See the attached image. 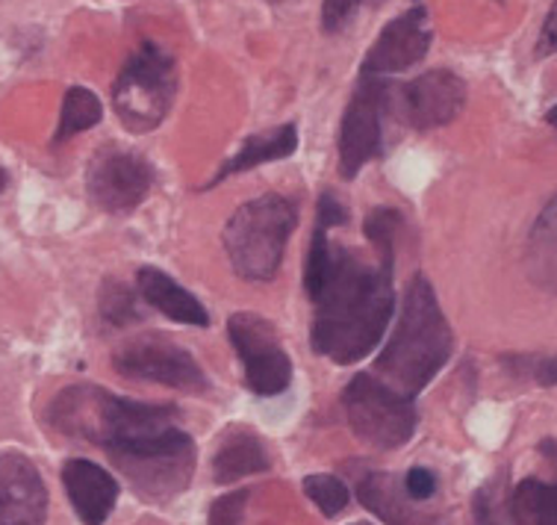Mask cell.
Here are the masks:
<instances>
[{
	"mask_svg": "<svg viewBox=\"0 0 557 525\" xmlns=\"http://www.w3.org/2000/svg\"><path fill=\"white\" fill-rule=\"evenodd\" d=\"M396 260H363L343 245L334 248V266L313 298V352L339 366L357 364L375 352L396 314Z\"/></svg>",
	"mask_w": 557,
	"mask_h": 525,
	"instance_id": "obj_1",
	"label": "cell"
},
{
	"mask_svg": "<svg viewBox=\"0 0 557 525\" xmlns=\"http://www.w3.org/2000/svg\"><path fill=\"white\" fill-rule=\"evenodd\" d=\"M451 345H455L451 325L436 302L434 286L425 274H413L401 298V310H398L396 328L389 333V343L377 354L375 373L386 384L396 387L398 393L413 399L448 364Z\"/></svg>",
	"mask_w": 557,
	"mask_h": 525,
	"instance_id": "obj_2",
	"label": "cell"
},
{
	"mask_svg": "<svg viewBox=\"0 0 557 525\" xmlns=\"http://www.w3.org/2000/svg\"><path fill=\"white\" fill-rule=\"evenodd\" d=\"M174 419H177V407L172 404L136 402L95 384L69 387L48 407V423L60 435L77 437L101 449L162 431L174 425Z\"/></svg>",
	"mask_w": 557,
	"mask_h": 525,
	"instance_id": "obj_3",
	"label": "cell"
},
{
	"mask_svg": "<svg viewBox=\"0 0 557 525\" xmlns=\"http://www.w3.org/2000/svg\"><path fill=\"white\" fill-rule=\"evenodd\" d=\"M298 224V207L277 193L245 202L224 224V252L243 281H272L289 236Z\"/></svg>",
	"mask_w": 557,
	"mask_h": 525,
	"instance_id": "obj_4",
	"label": "cell"
},
{
	"mask_svg": "<svg viewBox=\"0 0 557 525\" xmlns=\"http://www.w3.org/2000/svg\"><path fill=\"white\" fill-rule=\"evenodd\" d=\"M115 469L148 502H165L183 493L195 473V440L181 428H162L153 435L124 440L107 449Z\"/></svg>",
	"mask_w": 557,
	"mask_h": 525,
	"instance_id": "obj_5",
	"label": "cell"
},
{
	"mask_svg": "<svg viewBox=\"0 0 557 525\" xmlns=\"http://www.w3.org/2000/svg\"><path fill=\"white\" fill-rule=\"evenodd\" d=\"M177 95L174 57L157 41H143L112 83V107L131 133H151L169 115Z\"/></svg>",
	"mask_w": 557,
	"mask_h": 525,
	"instance_id": "obj_6",
	"label": "cell"
},
{
	"mask_svg": "<svg viewBox=\"0 0 557 525\" xmlns=\"http://www.w3.org/2000/svg\"><path fill=\"white\" fill-rule=\"evenodd\" d=\"M343 407L351 431L372 449H398L416 431L413 399L375 375H355L343 390Z\"/></svg>",
	"mask_w": 557,
	"mask_h": 525,
	"instance_id": "obj_7",
	"label": "cell"
},
{
	"mask_svg": "<svg viewBox=\"0 0 557 525\" xmlns=\"http://www.w3.org/2000/svg\"><path fill=\"white\" fill-rule=\"evenodd\" d=\"M115 373L133 381H151V384L174 387L183 393H207L210 381L198 366L193 354L181 349L160 333H143L112 354Z\"/></svg>",
	"mask_w": 557,
	"mask_h": 525,
	"instance_id": "obj_8",
	"label": "cell"
},
{
	"mask_svg": "<svg viewBox=\"0 0 557 525\" xmlns=\"http://www.w3.org/2000/svg\"><path fill=\"white\" fill-rule=\"evenodd\" d=\"M393 95L396 91L381 81V74H363L351 95L339 127V174L345 181L357 178L366 162L381 154V131L386 110L396 101Z\"/></svg>",
	"mask_w": 557,
	"mask_h": 525,
	"instance_id": "obj_9",
	"label": "cell"
},
{
	"mask_svg": "<svg viewBox=\"0 0 557 525\" xmlns=\"http://www.w3.org/2000/svg\"><path fill=\"white\" fill-rule=\"evenodd\" d=\"M227 337L245 366V384L257 395H281L293 384V361L277 340L269 319L257 314H234Z\"/></svg>",
	"mask_w": 557,
	"mask_h": 525,
	"instance_id": "obj_10",
	"label": "cell"
},
{
	"mask_svg": "<svg viewBox=\"0 0 557 525\" xmlns=\"http://www.w3.org/2000/svg\"><path fill=\"white\" fill-rule=\"evenodd\" d=\"M153 186L151 162L136 151L107 145L95 154L86 172V193L101 210L131 212L148 198Z\"/></svg>",
	"mask_w": 557,
	"mask_h": 525,
	"instance_id": "obj_11",
	"label": "cell"
},
{
	"mask_svg": "<svg viewBox=\"0 0 557 525\" xmlns=\"http://www.w3.org/2000/svg\"><path fill=\"white\" fill-rule=\"evenodd\" d=\"M396 98L405 122L416 131H434L443 124L455 122L467 107V83L455 71L434 69L419 74L416 81L401 86Z\"/></svg>",
	"mask_w": 557,
	"mask_h": 525,
	"instance_id": "obj_12",
	"label": "cell"
},
{
	"mask_svg": "<svg viewBox=\"0 0 557 525\" xmlns=\"http://www.w3.org/2000/svg\"><path fill=\"white\" fill-rule=\"evenodd\" d=\"M431 48V21L425 7H413L405 15H398L384 27L375 45L366 53L360 71L363 74H396V71L413 69L416 62L425 60Z\"/></svg>",
	"mask_w": 557,
	"mask_h": 525,
	"instance_id": "obj_13",
	"label": "cell"
},
{
	"mask_svg": "<svg viewBox=\"0 0 557 525\" xmlns=\"http://www.w3.org/2000/svg\"><path fill=\"white\" fill-rule=\"evenodd\" d=\"M48 487L30 457L0 452V525H45Z\"/></svg>",
	"mask_w": 557,
	"mask_h": 525,
	"instance_id": "obj_14",
	"label": "cell"
},
{
	"mask_svg": "<svg viewBox=\"0 0 557 525\" xmlns=\"http://www.w3.org/2000/svg\"><path fill=\"white\" fill-rule=\"evenodd\" d=\"M62 485L83 525H103L110 520L119 499V481L103 466L72 457L62 466Z\"/></svg>",
	"mask_w": 557,
	"mask_h": 525,
	"instance_id": "obj_15",
	"label": "cell"
},
{
	"mask_svg": "<svg viewBox=\"0 0 557 525\" xmlns=\"http://www.w3.org/2000/svg\"><path fill=\"white\" fill-rule=\"evenodd\" d=\"M136 293L143 295L145 304H151L153 310L169 316L172 322L198 325V328L210 325V316L203 310V304L193 293H186L172 274L160 272L153 266H143L136 272Z\"/></svg>",
	"mask_w": 557,
	"mask_h": 525,
	"instance_id": "obj_16",
	"label": "cell"
},
{
	"mask_svg": "<svg viewBox=\"0 0 557 525\" xmlns=\"http://www.w3.org/2000/svg\"><path fill=\"white\" fill-rule=\"evenodd\" d=\"M269 466H272L269 449L253 431H248L245 425L224 431L213 457V475L219 485H234L245 475L265 473Z\"/></svg>",
	"mask_w": 557,
	"mask_h": 525,
	"instance_id": "obj_17",
	"label": "cell"
},
{
	"mask_svg": "<svg viewBox=\"0 0 557 525\" xmlns=\"http://www.w3.org/2000/svg\"><path fill=\"white\" fill-rule=\"evenodd\" d=\"M295 148H298V127H295V124H284V127H274V131L269 133L251 136V139H245L239 154L231 157V160L224 162L222 169L215 172L210 186L227 181V178H234V174L260 169V166H265V162L286 160V157H293Z\"/></svg>",
	"mask_w": 557,
	"mask_h": 525,
	"instance_id": "obj_18",
	"label": "cell"
},
{
	"mask_svg": "<svg viewBox=\"0 0 557 525\" xmlns=\"http://www.w3.org/2000/svg\"><path fill=\"white\" fill-rule=\"evenodd\" d=\"M528 269L543 290L557 293V198L546 204V210L540 212L537 224L531 231Z\"/></svg>",
	"mask_w": 557,
	"mask_h": 525,
	"instance_id": "obj_19",
	"label": "cell"
},
{
	"mask_svg": "<svg viewBox=\"0 0 557 525\" xmlns=\"http://www.w3.org/2000/svg\"><path fill=\"white\" fill-rule=\"evenodd\" d=\"M510 516L517 525H557V485L525 478L510 496Z\"/></svg>",
	"mask_w": 557,
	"mask_h": 525,
	"instance_id": "obj_20",
	"label": "cell"
},
{
	"mask_svg": "<svg viewBox=\"0 0 557 525\" xmlns=\"http://www.w3.org/2000/svg\"><path fill=\"white\" fill-rule=\"evenodd\" d=\"M360 499L389 525H422V520L407 508V499L398 496L396 478L386 473H372L360 481Z\"/></svg>",
	"mask_w": 557,
	"mask_h": 525,
	"instance_id": "obj_21",
	"label": "cell"
},
{
	"mask_svg": "<svg viewBox=\"0 0 557 525\" xmlns=\"http://www.w3.org/2000/svg\"><path fill=\"white\" fill-rule=\"evenodd\" d=\"M103 119V107L98 101V95L91 89H83V86H74V89L65 91L62 98V112H60V127H57V136L53 142L72 139L77 133L91 131L95 124Z\"/></svg>",
	"mask_w": 557,
	"mask_h": 525,
	"instance_id": "obj_22",
	"label": "cell"
},
{
	"mask_svg": "<svg viewBox=\"0 0 557 525\" xmlns=\"http://www.w3.org/2000/svg\"><path fill=\"white\" fill-rule=\"evenodd\" d=\"M327 233H331V228H324V224L315 222L313 243H310V254H307V266H305V290L307 295H310V302L319 295V290H322L324 281H327L331 266H334L336 245L327 240Z\"/></svg>",
	"mask_w": 557,
	"mask_h": 525,
	"instance_id": "obj_23",
	"label": "cell"
},
{
	"mask_svg": "<svg viewBox=\"0 0 557 525\" xmlns=\"http://www.w3.org/2000/svg\"><path fill=\"white\" fill-rule=\"evenodd\" d=\"M98 310H101V319L112 328H124V325H133L139 319V310H136V293L127 290L122 281H107L101 290V298H98Z\"/></svg>",
	"mask_w": 557,
	"mask_h": 525,
	"instance_id": "obj_24",
	"label": "cell"
},
{
	"mask_svg": "<svg viewBox=\"0 0 557 525\" xmlns=\"http://www.w3.org/2000/svg\"><path fill=\"white\" fill-rule=\"evenodd\" d=\"M401 228V212L389 210V207H377L366 216L363 233L366 240L372 243L377 257L396 260V233Z\"/></svg>",
	"mask_w": 557,
	"mask_h": 525,
	"instance_id": "obj_25",
	"label": "cell"
},
{
	"mask_svg": "<svg viewBox=\"0 0 557 525\" xmlns=\"http://www.w3.org/2000/svg\"><path fill=\"white\" fill-rule=\"evenodd\" d=\"M305 493L324 516H336L339 511H345L348 499H351V496H348V487H345L336 475H327V473L307 475Z\"/></svg>",
	"mask_w": 557,
	"mask_h": 525,
	"instance_id": "obj_26",
	"label": "cell"
},
{
	"mask_svg": "<svg viewBox=\"0 0 557 525\" xmlns=\"http://www.w3.org/2000/svg\"><path fill=\"white\" fill-rule=\"evenodd\" d=\"M248 490H236V493H227L222 499H215L210 505V525H245L243 514L245 505H248Z\"/></svg>",
	"mask_w": 557,
	"mask_h": 525,
	"instance_id": "obj_27",
	"label": "cell"
},
{
	"mask_svg": "<svg viewBox=\"0 0 557 525\" xmlns=\"http://www.w3.org/2000/svg\"><path fill=\"white\" fill-rule=\"evenodd\" d=\"M363 0H322V30L339 33L348 27V21H355L357 10Z\"/></svg>",
	"mask_w": 557,
	"mask_h": 525,
	"instance_id": "obj_28",
	"label": "cell"
},
{
	"mask_svg": "<svg viewBox=\"0 0 557 525\" xmlns=\"http://www.w3.org/2000/svg\"><path fill=\"white\" fill-rule=\"evenodd\" d=\"M405 493L416 502H425L436 493V475L431 469H422V466H413L410 473L405 475Z\"/></svg>",
	"mask_w": 557,
	"mask_h": 525,
	"instance_id": "obj_29",
	"label": "cell"
},
{
	"mask_svg": "<svg viewBox=\"0 0 557 525\" xmlns=\"http://www.w3.org/2000/svg\"><path fill=\"white\" fill-rule=\"evenodd\" d=\"M315 212H319V219H315V222L324 224V228H331V231L348 222V210H345L343 204H339V198H336L331 190L322 193V198H319V210Z\"/></svg>",
	"mask_w": 557,
	"mask_h": 525,
	"instance_id": "obj_30",
	"label": "cell"
},
{
	"mask_svg": "<svg viewBox=\"0 0 557 525\" xmlns=\"http://www.w3.org/2000/svg\"><path fill=\"white\" fill-rule=\"evenodd\" d=\"M552 53H557V0L552 3L537 39V57H552Z\"/></svg>",
	"mask_w": 557,
	"mask_h": 525,
	"instance_id": "obj_31",
	"label": "cell"
},
{
	"mask_svg": "<svg viewBox=\"0 0 557 525\" xmlns=\"http://www.w3.org/2000/svg\"><path fill=\"white\" fill-rule=\"evenodd\" d=\"M472 525H502L498 523L496 505L490 502V496H486L484 490L475 496V505H472Z\"/></svg>",
	"mask_w": 557,
	"mask_h": 525,
	"instance_id": "obj_32",
	"label": "cell"
},
{
	"mask_svg": "<svg viewBox=\"0 0 557 525\" xmlns=\"http://www.w3.org/2000/svg\"><path fill=\"white\" fill-rule=\"evenodd\" d=\"M534 378H537V384L543 387H555L557 384V354L555 357H546V361H540L534 366Z\"/></svg>",
	"mask_w": 557,
	"mask_h": 525,
	"instance_id": "obj_33",
	"label": "cell"
},
{
	"mask_svg": "<svg viewBox=\"0 0 557 525\" xmlns=\"http://www.w3.org/2000/svg\"><path fill=\"white\" fill-rule=\"evenodd\" d=\"M546 122L552 124V127H555V131H557V107H552V110L546 112Z\"/></svg>",
	"mask_w": 557,
	"mask_h": 525,
	"instance_id": "obj_34",
	"label": "cell"
},
{
	"mask_svg": "<svg viewBox=\"0 0 557 525\" xmlns=\"http://www.w3.org/2000/svg\"><path fill=\"white\" fill-rule=\"evenodd\" d=\"M7 183H10V174H7V169H0V193L7 190Z\"/></svg>",
	"mask_w": 557,
	"mask_h": 525,
	"instance_id": "obj_35",
	"label": "cell"
},
{
	"mask_svg": "<svg viewBox=\"0 0 557 525\" xmlns=\"http://www.w3.org/2000/svg\"><path fill=\"white\" fill-rule=\"evenodd\" d=\"M351 525H372V523H351Z\"/></svg>",
	"mask_w": 557,
	"mask_h": 525,
	"instance_id": "obj_36",
	"label": "cell"
},
{
	"mask_svg": "<svg viewBox=\"0 0 557 525\" xmlns=\"http://www.w3.org/2000/svg\"><path fill=\"white\" fill-rule=\"evenodd\" d=\"M375 3H384V0H375Z\"/></svg>",
	"mask_w": 557,
	"mask_h": 525,
	"instance_id": "obj_37",
	"label": "cell"
}]
</instances>
